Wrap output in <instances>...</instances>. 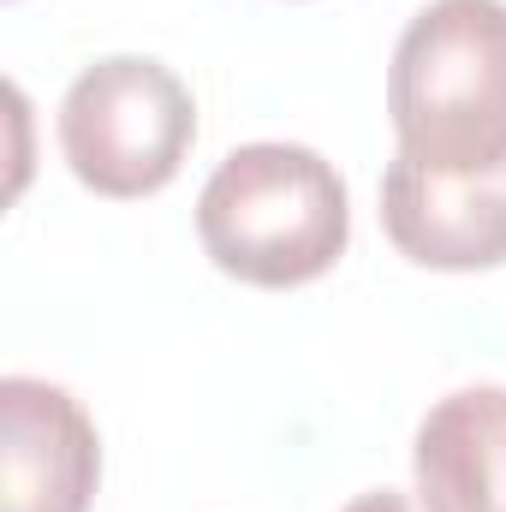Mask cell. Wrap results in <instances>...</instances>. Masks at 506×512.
I'll return each instance as SVG.
<instances>
[{
    "label": "cell",
    "mask_w": 506,
    "mask_h": 512,
    "mask_svg": "<svg viewBox=\"0 0 506 512\" xmlns=\"http://www.w3.org/2000/svg\"><path fill=\"white\" fill-rule=\"evenodd\" d=\"M340 512H411V501L399 489H364V495H352Z\"/></svg>",
    "instance_id": "obj_7"
},
{
    "label": "cell",
    "mask_w": 506,
    "mask_h": 512,
    "mask_svg": "<svg viewBox=\"0 0 506 512\" xmlns=\"http://www.w3.org/2000/svg\"><path fill=\"white\" fill-rule=\"evenodd\" d=\"M387 120L429 173L506 167V0H429L399 30Z\"/></svg>",
    "instance_id": "obj_1"
},
{
    "label": "cell",
    "mask_w": 506,
    "mask_h": 512,
    "mask_svg": "<svg viewBox=\"0 0 506 512\" xmlns=\"http://www.w3.org/2000/svg\"><path fill=\"white\" fill-rule=\"evenodd\" d=\"M381 227L393 251L417 268H495L506 262V167L489 173H429L405 155L381 173Z\"/></svg>",
    "instance_id": "obj_5"
},
{
    "label": "cell",
    "mask_w": 506,
    "mask_h": 512,
    "mask_svg": "<svg viewBox=\"0 0 506 512\" xmlns=\"http://www.w3.org/2000/svg\"><path fill=\"white\" fill-rule=\"evenodd\" d=\"M102 435L66 387L42 376L0 382V512H90Z\"/></svg>",
    "instance_id": "obj_4"
},
{
    "label": "cell",
    "mask_w": 506,
    "mask_h": 512,
    "mask_svg": "<svg viewBox=\"0 0 506 512\" xmlns=\"http://www.w3.org/2000/svg\"><path fill=\"white\" fill-rule=\"evenodd\" d=\"M411 477L423 512H506V387L435 399L411 441Z\"/></svg>",
    "instance_id": "obj_6"
},
{
    "label": "cell",
    "mask_w": 506,
    "mask_h": 512,
    "mask_svg": "<svg viewBox=\"0 0 506 512\" xmlns=\"http://www.w3.org/2000/svg\"><path fill=\"white\" fill-rule=\"evenodd\" d=\"M197 239L221 274L245 286L280 292L322 280L352 239L346 179L310 143H245L209 173Z\"/></svg>",
    "instance_id": "obj_2"
},
{
    "label": "cell",
    "mask_w": 506,
    "mask_h": 512,
    "mask_svg": "<svg viewBox=\"0 0 506 512\" xmlns=\"http://www.w3.org/2000/svg\"><path fill=\"white\" fill-rule=\"evenodd\" d=\"M197 143L185 78L149 54H108L60 96V155L96 197H149L173 185Z\"/></svg>",
    "instance_id": "obj_3"
}]
</instances>
